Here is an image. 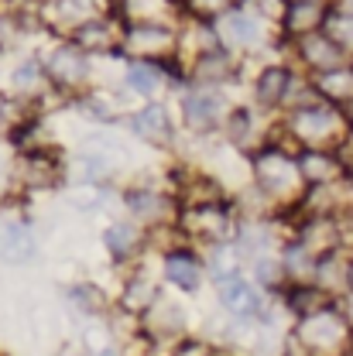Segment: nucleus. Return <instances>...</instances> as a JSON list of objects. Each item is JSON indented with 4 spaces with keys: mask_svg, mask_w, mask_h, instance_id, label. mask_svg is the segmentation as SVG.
<instances>
[{
    "mask_svg": "<svg viewBox=\"0 0 353 356\" xmlns=\"http://www.w3.org/2000/svg\"><path fill=\"white\" fill-rule=\"evenodd\" d=\"M237 226H240V209L230 195V199H217V202L182 206L175 229L182 240L196 243L199 250H210V247H220V243H233Z\"/></svg>",
    "mask_w": 353,
    "mask_h": 356,
    "instance_id": "6",
    "label": "nucleus"
},
{
    "mask_svg": "<svg viewBox=\"0 0 353 356\" xmlns=\"http://www.w3.org/2000/svg\"><path fill=\"white\" fill-rule=\"evenodd\" d=\"M217 288V302L226 315H233L237 322H265L267 312V288H261L247 270L223 277L213 284Z\"/></svg>",
    "mask_w": 353,
    "mask_h": 356,
    "instance_id": "16",
    "label": "nucleus"
},
{
    "mask_svg": "<svg viewBox=\"0 0 353 356\" xmlns=\"http://www.w3.org/2000/svg\"><path fill=\"white\" fill-rule=\"evenodd\" d=\"M244 10H251L254 17H261L267 24H274L278 31H281V24H285V14H288V3L292 0H237Z\"/></svg>",
    "mask_w": 353,
    "mask_h": 356,
    "instance_id": "29",
    "label": "nucleus"
},
{
    "mask_svg": "<svg viewBox=\"0 0 353 356\" xmlns=\"http://www.w3.org/2000/svg\"><path fill=\"white\" fill-rule=\"evenodd\" d=\"M172 103H175L178 127L189 140H217L223 134V120L237 99H230V89L178 86Z\"/></svg>",
    "mask_w": 353,
    "mask_h": 356,
    "instance_id": "5",
    "label": "nucleus"
},
{
    "mask_svg": "<svg viewBox=\"0 0 353 356\" xmlns=\"http://www.w3.org/2000/svg\"><path fill=\"white\" fill-rule=\"evenodd\" d=\"M185 17H199V21H217L230 7H237V0H182Z\"/></svg>",
    "mask_w": 353,
    "mask_h": 356,
    "instance_id": "30",
    "label": "nucleus"
},
{
    "mask_svg": "<svg viewBox=\"0 0 353 356\" xmlns=\"http://www.w3.org/2000/svg\"><path fill=\"white\" fill-rule=\"evenodd\" d=\"M72 42L79 44L83 51H89L96 62H103V58H120L124 24H120L113 14H107V17H96V21L83 24V28L72 35Z\"/></svg>",
    "mask_w": 353,
    "mask_h": 356,
    "instance_id": "21",
    "label": "nucleus"
},
{
    "mask_svg": "<svg viewBox=\"0 0 353 356\" xmlns=\"http://www.w3.org/2000/svg\"><path fill=\"white\" fill-rule=\"evenodd\" d=\"M251 165V185H258L271 199V206L278 209V216H295L309 185L299 172V147L288 144L281 134L274 140H267L265 147H258L254 154H247Z\"/></svg>",
    "mask_w": 353,
    "mask_h": 356,
    "instance_id": "1",
    "label": "nucleus"
},
{
    "mask_svg": "<svg viewBox=\"0 0 353 356\" xmlns=\"http://www.w3.org/2000/svg\"><path fill=\"white\" fill-rule=\"evenodd\" d=\"M182 329H185V312H182L178 302H168L165 295L141 315V332H144V339L172 343V339L182 336Z\"/></svg>",
    "mask_w": 353,
    "mask_h": 356,
    "instance_id": "23",
    "label": "nucleus"
},
{
    "mask_svg": "<svg viewBox=\"0 0 353 356\" xmlns=\"http://www.w3.org/2000/svg\"><path fill=\"white\" fill-rule=\"evenodd\" d=\"M120 86L131 92L134 99H172L178 86H185L182 69L168 62H148V58H120Z\"/></svg>",
    "mask_w": 353,
    "mask_h": 356,
    "instance_id": "12",
    "label": "nucleus"
},
{
    "mask_svg": "<svg viewBox=\"0 0 353 356\" xmlns=\"http://www.w3.org/2000/svg\"><path fill=\"white\" fill-rule=\"evenodd\" d=\"M299 172L309 188H329L350 175L343 158L329 147H299Z\"/></svg>",
    "mask_w": 353,
    "mask_h": 356,
    "instance_id": "22",
    "label": "nucleus"
},
{
    "mask_svg": "<svg viewBox=\"0 0 353 356\" xmlns=\"http://www.w3.org/2000/svg\"><path fill=\"white\" fill-rule=\"evenodd\" d=\"M65 298H69L72 309L79 312V315H86V318H100L103 312L110 309V298H107L96 284H89V281L69 284V288H65Z\"/></svg>",
    "mask_w": 353,
    "mask_h": 356,
    "instance_id": "27",
    "label": "nucleus"
},
{
    "mask_svg": "<svg viewBox=\"0 0 353 356\" xmlns=\"http://www.w3.org/2000/svg\"><path fill=\"white\" fill-rule=\"evenodd\" d=\"M35 21L52 38H72L83 24L113 14V0H42L31 3Z\"/></svg>",
    "mask_w": 353,
    "mask_h": 356,
    "instance_id": "11",
    "label": "nucleus"
},
{
    "mask_svg": "<svg viewBox=\"0 0 353 356\" xmlns=\"http://www.w3.org/2000/svg\"><path fill=\"white\" fill-rule=\"evenodd\" d=\"M312 86H315V92H319L326 103H333V106L343 110L347 103H353V62L312 76Z\"/></svg>",
    "mask_w": 353,
    "mask_h": 356,
    "instance_id": "26",
    "label": "nucleus"
},
{
    "mask_svg": "<svg viewBox=\"0 0 353 356\" xmlns=\"http://www.w3.org/2000/svg\"><path fill=\"white\" fill-rule=\"evenodd\" d=\"M247 58H240L230 48H213L185 62V86H210V89H230L244 83L247 76Z\"/></svg>",
    "mask_w": 353,
    "mask_h": 356,
    "instance_id": "15",
    "label": "nucleus"
},
{
    "mask_svg": "<svg viewBox=\"0 0 353 356\" xmlns=\"http://www.w3.org/2000/svg\"><path fill=\"white\" fill-rule=\"evenodd\" d=\"M178 28L182 24H124L120 58L168 62V65L182 69V38H178Z\"/></svg>",
    "mask_w": 353,
    "mask_h": 356,
    "instance_id": "13",
    "label": "nucleus"
},
{
    "mask_svg": "<svg viewBox=\"0 0 353 356\" xmlns=\"http://www.w3.org/2000/svg\"><path fill=\"white\" fill-rule=\"evenodd\" d=\"M38 257V233L14 206H0V264L24 267Z\"/></svg>",
    "mask_w": 353,
    "mask_h": 356,
    "instance_id": "17",
    "label": "nucleus"
},
{
    "mask_svg": "<svg viewBox=\"0 0 353 356\" xmlns=\"http://www.w3.org/2000/svg\"><path fill=\"white\" fill-rule=\"evenodd\" d=\"M288 58H292L306 76H319V72H329V69H336V65L353 62L350 55L333 42L326 31H312V35H302V38L288 42Z\"/></svg>",
    "mask_w": 353,
    "mask_h": 356,
    "instance_id": "19",
    "label": "nucleus"
},
{
    "mask_svg": "<svg viewBox=\"0 0 353 356\" xmlns=\"http://www.w3.org/2000/svg\"><path fill=\"white\" fill-rule=\"evenodd\" d=\"M168 356H217V350L206 339H178Z\"/></svg>",
    "mask_w": 353,
    "mask_h": 356,
    "instance_id": "31",
    "label": "nucleus"
},
{
    "mask_svg": "<svg viewBox=\"0 0 353 356\" xmlns=\"http://www.w3.org/2000/svg\"><path fill=\"white\" fill-rule=\"evenodd\" d=\"M14 185L21 195L58 192L69 185V158L55 151V144L24 147L17 151V161H14Z\"/></svg>",
    "mask_w": 353,
    "mask_h": 356,
    "instance_id": "8",
    "label": "nucleus"
},
{
    "mask_svg": "<svg viewBox=\"0 0 353 356\" xmlns=\"http://www.w3.org/2000/svg\"><path fill=\"white\" fill-rule=\"evenodd\" d=\"M302 69L288 55H274L265 62H254V76L247 79V99L271 117H281L288 110L292 89L299 83Z\"/></svg>",
    "mask_w": 353,
    "mask_h": 356,
    "instance_id": "7",
    "label": "nucleus"
},
{
    "mask_svg": "<svg viewBox=\"0 0 353 356\" xmlns=\"http://www.w3.org/2000/svg\"><path fill=\"white\" fill-rule=\"evenodd\" d=\"M278 134L295 147H329V151H336L350 137V124H347L340 106L315 99L306 106L285 110L281 120H278Z\"/></svg>",
    "mask_w": 353,
    "mask_h": 356,
    "instance_id": "3",
    "label": "nucleus"
},
{
    "mask_svg": "<svg viewBox=\"0 0 353 356\" xmlns=\"http://www.w3.org/2000/svg\"><path fill=\"white\" fill-rule=\"evenodd\" d=\"M38 55H42L48 83L62 96L65 106L96 86V65H100V62H96L89 51H83L72 38H52V35H48V44H45Z\"/></svg>",
    "mask_w": 353,
    "mask_h": 356,
    "instance_id": "4",
    "label": "nucleus"
},
{
    "mask_svg": "<svg viewBox=\"0 0 353 356\" xmlns=\"http://www.w3.org/2000/svg\"><path fill=\"white\" fill-rule=\"evenodd\" d=\"M292 3H299V0H292Z\"/></svg>",
    "mask_w": 353,
    "mask_h": 356,
    "instance_id": "36",
    "label": "nucleus"
},
{
    "mask_svg": "<svg viewBox=\"0 0 353 356\" xmlns=\"http://www.w3.org/2000/svg\"><path fill=\"white\" fill-rule=\"evenodd\" d=\"M333 7H340V10H347V14H353V0H333Z\"/></svg>",
    "mask_w": 353,
    "mask_h": 356,
    "instance_id": "33",
    "label": "nucleus"
},
{
    "mask_svg": "<svg viewBox=\"0 0 353 356\" xmlns=\"http://www.w3.org/2000/svg\"><path fill=\"white\" fill-rule=\"evenodd\" d=\"M113 17L120 24H182V0H113Z\"/></svg>",
    "mask_w": 353,
    "mask_h": 356,
    "instance_id": "20",
    "label": "nucleus"
},
{
    "mask_svg": "<svg viewBox=\"0 0 353 356\" xmlns=\"http://www.w3.org/2000/svg\"><path fill=\"white\" fill-rule=\"evenodd\" d=\"M322 31H326V35H329V38L353 58V14L340 10V7H329V17H326Z\"/></svg>",
    "mask_w": 353,
    "mask_h": 356,
    "instance_id": "28",
    "label": "nucleus"
},
{
    "mask_svg": "<svg viewBox=\"0 0 353 356\" xmlns=\"http://www.w3.org/2000/svg\"><path fill=\"white\" fill-rule=\"evenodd\" d=\"M86 356H89V353H86Z\"/></svg>",
    "mask_w": 353,
    "mask_h": 356,
    "instance_id": "38",
    "label": "nucleus"
},
{
    "mask_svg": "<svg viewBox=\"0 0 353 356\" xmlns=\"http://www.w3.org/2000/svg\"><path fill=\"white\" fill-rule=\"evenodd\" d=\"M329 7H333V0H299V3H288V14H285V24H281L285 42H295L302 35L322 31V24L329 17Z\"/></svg>",
    "mask_w": 353,
    "mask_h": 356,
    "instance_id": "24",
    "label": "nucleus"
},
{
    "mask_svg": "<svg viewBox=\"0 0 353 356\" xmlns=\"http://www.w3.org/2000/svg\"><path fill=\"white\" fill-rule=\"evenodd\" d=\"M158 298H162V288H158V281H151L144 270H134L131 277L120 284L117 309L124 312V315H131V318H141V315L151 309Z\"/></svg>",
    "mask_w": 353,
    "mask_h": 356,
    "instance_id": "25",
    "label": "nucleus"
},
{
    "mask_svg": "<svg viewBox=\"0 0 353 356\" xmlns=\"http://www.w3.org/2000/svg\"><path fill=\"white\" fill-rule=\"evenodd\" d=\"M103 250L110 257V264L117 267H127V264H137L148 247H151V229H144L137 220L131 216H120V220H110L103 226Z\"/></svg>",
    "mask_w": 353,
    "mask_h": 356,
    "instance_id": "18",
    "label": "nucleus"
},
{
    "mask_svg": "<svg viewBox=\"0 0 353 356\" xmlns=\"http://www.w3.org/2000/svg\"><path fill=\"white\" fill-rule=\"evenodd\" d=\"M17 31V24H14V17L10 14H0V55L10 48V35Z\"/></svg>",
    "mask_w": 353,
    "mask_h": 356,
    "instance_id": "32",
    "label": "nucleus"
},
{
    "mask_svg": "<svg viewBox=\"0 0 353 356\" xmlns=\"http://www.w3.org/2000/svg\"><path fill=\"white\" fill-rule=\"evenodd\" d=\"M124 127H127L134 140H141L144 147L165 151V154L178 151V140L185 137L182 127H178L175 103H172V99H148V103L131 106V113L124 117Z\"/></svg>",
    "mask_w": 353,
    "mask_h": 356,
    "instance_id": "9",
    "label": "nucleus"
},
{
    "mask_svg": "<svg viewBox=\"0 0 353 356\" xmlns=\"http://www.w3.org/2000/svg\"><path fill=\"white\" fill-rule=\"evenodd\" d=\"M343 117H347V124H350V131H353V103H347V106H343Z\"/></svg>",
    "mask_w": 353,
    "mask_h": 356,
    "instance_id": "34",
    "label": "nucleus"
},
{
    "mask_svg": "<svg viewBox=\"0 0 353 356\" xmlns=\"http://www.w3.org/2000/svg\"><path fill=\"white\" fill-rule=\"evenodd\" d=\"M117 202L120 209L137 220L144 229H151V236L158 233H172L178 226V213H182V202H178L172 181L162 178H134V181H124L117 188Z\"/></svg>",
    "mask_w": 353,
    "mask_h": 356,
    "instance_id": "2",
    "label": "nucleus"
},
{
    "mask_svg": "<svg viewBox=\"0 0 353 356\" xmlns=\"http://www.w3.org/2000/svg\"><path fill=\"white\" fill-rule=\"evenodd\" d=\"M292 336L302 343V350L309 356H343L350 353L353 325L336 305H329V309L315 312V315L295 318Z\"/></svg>",
    "mask_w": 353,
    "mask_h": 356,
    "instance_id": "10",
    "label": "nucleus"
},
{
    "mask_svg": "<svg viewBox=\"0 0 353 356\" xmlns=\"http://www.w3.org/2000/svg\"><path fill=\"white\" fill-rule=\"evenodd\" d=\"M158 267H162V281L172 284L182 295H196L206 281H210V267H206V254L189 243V240H172L168 247H162V257H158Z\"/></svg>",
    "mask_w": 353,
    "mask_h": 356,
    "instance_id": "14",
    "label": "nucleus"
},
{
    "mask_svg": "<svg viewBox=\"0 0 353 356\" xmlns=\"http://www.w3.org/2000/svg\"><path fill=\"white\" fill-rule=\"evenodd\" d=\"M350 350H353V343H350Z\"/></svg>",
    "mask_w": 353,
    "mask_h": 356,
    "instance_id": "37",
    "label": "nucleus"
},
{
    "mask_svg": "<svg viewBox=\"0 0 353 356\" xmlns=\"http://www.w3.org/2000/svg\"><path fill=\"white\" fill-rule=\"evenodd\" d=\"M347 291H353V254H350V270H347Z\"/></svg>",
    "mask_w": 353,
    "mask_h": 356,
    "instance_id": "35",
    "label": "nucleus"
}]
</instances>
